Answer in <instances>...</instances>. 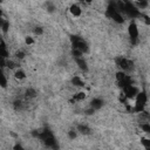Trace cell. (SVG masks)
I'll use <instances>...</instances> for the list:
<instances>
[{
	"mask_svg": "<svg viewBox=\"0 0 150 150\" xmlns=\"http://www.w3.org/2000/svg\"><path fill=\"white\" fill-rule=\"evenodd\" d=\"M34 136L41 141V143L48 148L49 150H57L59 149V144H57V141L53 134V131H50L49 129H43L41 131H38V132H34Z\"/></svg>",
	"mask_w": 150,
	"mask_h": 150,
	"instance_id": "cell-1",
	"label": "cell"
},
{
	"mask_svg": "<svg viewBox=\"0 0 150 150\" xmlns=\"http://www.w3.org/2000/svg\"><path fill=\"white\" fill-rule=\"evenodd\" d=\"M104 16H105L107 19L112 20V21H114L115 23H117V25H123V23L125 22L124 15L117 9L116 4L112 2V1L108 2L107 7H105V11H104Z\"/></svg>",
	"mask_w": 150,
	"mask_h": 150,
	"instance_id": "cell-2",
	"label": "cell"
},
{
	"mask_svg": "<svg viewBox=\"0 0 150 150\" xmlns=\"http://www.w3.org/2000/svg\"><path fill=\"white\" fill-rule=\"evenodd\" d=\"M149 94L145 89L139 90L137 96L134 100V105H132V112L135 114H142L145 111V108L149 103Z\"/></svg>",
	"mask_w": 150,
	"mask_h": 150,
	"instance_id": "cell-3",
	"label": "cell"
},
{
	"mask_svg": "<svg viewBox=\"0 0 150 150\" xmlns=\"http://www.w3.org/2000/svg\"><path fill=\"white\" fill-rule=\"evenodd\" d=\"M70 45H71L73 50H77V52L82 53L83 55L89 53V46H88L87 41L79 35H71L70 36Z\"/></svg>",
	"mask_w": 150,
	"mask_h": 150,
	"instance_id": "cell-4",
	"label": "cell"
},
{
	"mask_svg": "<svg viewBox=\"0 0 150 150\" xmlns=\"http://www.w3.org/2000/svg\"><path fill=\"white\" fill-rule=\"evenodd\" d=\"M115 63H116V66L120 68L121 71H124V73H127V74L131 73V71L134 70V68H135L134 61H132L131 59L125 57V56H117V57L115 59Z\"/></svg>",
	"mask_w": 150,
	"mask_h": 150,
	"instance_id": "cell-5",
	"label": "cell"
},
{
	"mask_svg": "<svg viewBox=\"0 0 150 150\" xmlns=\"http://www.w3.org/2000/svg\"><path fill=\"white\" fill-rule=\"evenodd\" d=\"M127 32H128V36H129L130 43L136 46L139 42V28H138V25H137L136 20H131L129 22Z\"/></svg>",
	"mask_w": 150,
	"mask_h": 150,
	"instance_id": "cell-6",
	"label": "cell"
},
{
	"mask_svg": "<svg viewBox=\"0 0 150 150\" xmlns=\"http://www.w3.org/2000/svg\"><path fill=\"white\" fill-rule=\"evenodd\" d=\"M116 83L121 89H123V88H125V87H128L130 84H134L131 75L127 74L124 71H121V70H118L116 73Z\"/></svg>",
	"mask_w": 150,
	"mask_h": 150,
	"instance_id": "cell-7",
	"label": "cell"
},
{
	"mask_svg": "<svg viewBox=\"0 0 150 150\" xmlns=\"http://www.w3.org/2000/svg\"><path fill=\"white\" fill-rule=\"evenodd\" d=\"M121 90H122L121 95L123 97H125L128 101H134L141 89L138 87H136L135 84H130V86H128V87H125V88H123Z\"/></svg>",
	"mask_w": 150,
	"mask_h": 150,
	"instance_id": "cell-8",
	"label": "cell"
},
{
	"mask_svg": "<svg viewBox=\"0 0 150 150\" xmlns=\"http://www.w3.org/2000/svg\"><path fill=\"white\" fill-rule=\"evenodd\" d=\"M74 61L76 63V66L79 67L80 70H82L83 73H87L89 70V67H88V62L87 60L84 59V56H79V57H74Z\"/></svg>",
	"mask_w": 150,
	"mask_h": 150,
	"instance_id": "cell-9",
	"label": "cell"
},
{
	"mask_svg": "<svg viewBox=\"0 0 150 150\" xmlns=\"http://www.w3.org/2000/svg\"><path fill=\"white\" fill-rule=\"evenodd\" d=\"M82 12H83V9H82V7H81V5L79 2H74L69 7V13L74 18H80L82 15Z\"/></svg>",
	"mask_w": 150,
	"mask_h": 150,
	"instance_id": "cell-10",
	"label": "cell"
},
{
	"mask_svg": "<svg viewBox=\"0 0 150 150\" xmlns=\"http://www.w3.org/2000/svg\"><path fill=\"white\" fill-rule=\"evenodd\" d=\"M103 105H104V101H103L101 97H94V98L90 101V103H89L88 107H90L91 109H94L95 111H97V110L102 109Z\"/></svg>",
	"mask_w": 150,
	"mask_h": 150,
	"instance_id": "cell-11",
	"label": "cell"
},
{
	"mask_svg": "<svg viewBox=\"0 0 150 150\" xmlns=\"http://www.w3.org/2000/svg\"><path fill=\"white\" fill-rule=\"evenodd\" d=\"M0 59H5V60L9 59V50L7 48V45L4 38L1 39V42H0Z\"/></svg>",
	"mask_w": 150,
	"mask_h": 150,
	"instance_id": "cell-12",
	"label": "cell"
},
{
	"mask_svg": "<svg viewBox=\"0 0 150 150\" xmlns=\"http://www.w3.org/2000/svg\"><path fill=\"white\" fill-rule=\"evenodd\" d=\"M75 129L80 135H83V136H88L91 134V129L89 128L88 124H84V123H79Z\"/></svg>",
	"mask_w": 150,
	"mask_h": 150,
	"instance_id": "cell-13",
	"label": "cell"
},
{
	"mask_svg": "<svg viewBox=\"0 0 150 150\" xmlns=\"http://www.w3.org/2000/svg\"><path fill=\"white\" fill-rule=\"evenodd\" d=\"M70 83H71L74 87H77V88H84V87H86V81H84L80 75H74V76L70 79Z\"/></svg>",
	"mask_w": 150,
	"mask_h": 150,
	"instance_id": "cell-14",
	"label": "cell"
},
{
	"mask_svg": "<svg viewBox=\"0 0 150 150\" xmlns=\"http://www.w3.org/2000/svg\"><path fill=\"white\" fill-rule=\"evenodd\" d=\"M0 28H1L2 34H7V32L9 30V21L2 15V13L0 16Z\"/></svg>",
	"mask_w": 150,
	"mask_h": 150,
	"instance_id": "cell-15",
	"label": "cell"
},
{
	"mask_svg": "<svg viewBox=\"0 0 150 150\" xmlns=\"http://www.w3.org/2000/svg\"><path fill=\"white\" fill-rule=\"evenodd\" d=\"M86 97H87V94H86V91H83V90H81V91H77V93H75L73 96H71V100H70V102H82V101H84L86 100Z\"/></svg>",
	"mask_w": 150,
	"mask_h": 150,
	"instance_id": "cell-16",
	"label": "cell"
},
{
	"mask_svg": "<svg viewBox=\"0 0 150 150\" xmlns=\"http://www.w3.org/2000/svg\"><path fill=\"white\" fill-rule=\"evenodd\" d=\"M139 129L144 132V135L146 137H150V122H148L146 120H143L139 123Z\"/></svg>",
	"mask_w": 150,
	"mask_h": 150,
	"instance_id": "cell-17",
	"label": "cell"
},
{
	"mask_svg": "<svg viewBox=\"0 0 150 150\" xmlns=\"http://www.w3.org/2000/svg\"><path fill=\"white\" fill-rule=\"evenodd\" d=\"M26 77H27V75H26V71L22 69V68H16L15 70H14V79L15 80H18V81H23V80H26Z\"/></svg>",
	"mask_w": 150,
	"mask_h": 150,
	"instance_id": "cell-18",
	"label": "cell"
},
{
	"mask_svg": "<svg viewBox=\"0 0 150 150\" xmlns=\"http://www.w3.org/2000/svg\"><path fill=\"white\" fill-rule=\"evenodd\" d=\"M38 96V91L35 90V88L33 87H28L26 90H25V98L26 100H33Z\"/></svg>",
	"mask_w": 150,
	"mask_h": 150,
	"instance_id": "cell-19",
	"label": "cell"
},
{
	"mask_svg": "<svg viewBox=\"0 0 150 150\" xmlns=\"http://www.w3.org/2000/svg\"><path fill=\"white\" fill-rule=\"evenodd\" d=\"M139 143H141L143 150H150V137L142 136L139 138Z\"/></svg>",
	"mask_w": 150,
	"mask_h": 150,
	"instance_id": "cell-20",
	"label": "cell"
},
{
	"mask_svg": "<svg viewBox=\"0 0 150 150\" xmlns=\"http://www.w3.org/2000/svg\"><path fill=\"white\" fill-rule=\"evenodd\" d=\"M0 84H1V88H6L7 84H8V81H7V76L6 74L4 73V70L1 69V73H0Z\"/></svg>",
	"mask_w": 150,
	"mask_h": 150,
	"instance_id": "cell-21",
	"label": "cell"
},
{
	"mask_svg": "<svg viewBox=\"0 0 150 150\" xmlns=\"http://www.w3.org/2000/svg\"><path fill=\"white\" fill-rule=\"evenodd\" d=\"M134 4H135V6H136L139 11L145 9V8L149 6V2H148V1H144V0H142V1H134Z\"/></svg>",
	"mask_w": 150,
	"mask_h": 150,
	"instance_id": "cell-22",
	"label": "cell"
},
{
	"mask_svg": "<svg viewBox=\"0 0 150 150\" xmlns=\"http://www.w3.org/2000/svg\"><path fill=\"white\" fill-rule=\"evenodd\" d=\"M6 67H7L9 70H15L16 68H19V66L16 64V62L13 61V60H11V59L6 60Z\"/></svg>",
	"mask_w": 150,
	"mask_h": 150,
	"instance_id": "cell-23",
	"label": "cell"
},
{
	"mask_svg": "<svg viewBox=\"0 0 150 150\" xmlns=\"http://www.w3.org/2000/svg\"><path fill=\"white\" fill-rule=\"evenodd\" d=\"M142 23H144L145 26H150V15H148V14H145V13H142V15H141V18L138 19Z\"/></svg>",
	"mask_w": 150,
	"mask_h": 150,
	"instance_id": "cell-24",
	"label": "cell"
},
{
	"mask_svg": "<svg viewBox=\"0 0 150 150\" xmlns=\"http://www.w3.org/2000/svg\"><path fill=\"white\" fill-rule=\"evenodd\" d=\"M23 104H25L23 101H21V100H15V101L13 102V108H14L15 110H22V109H23Z\"/></svg>",
	"mask_w": 150,
	"mask_h": 150,
	"instance_id": "cell-25",
	"label": "cell"
},
{
	"mask_svg": "<svg viewBox=\"0 0 150 150\" xmlns=\"http://www.w3.org/2000/svg\"><path fill=\"white\" fill-rule=\"evenodd\" d=\"M77 135H79V132L76 131V129H70L67 131V136L69 139H75L77 137Z\"/></svg>",
	"mask_w": 150,
	"mask_h": 150,
	"instance_id": "cell-26",
	"label": "cell"
},
{
	"mask_svg": "<svg viewBox=\"0 0 150 150\" xmlns=\"http://www.w3.org/2000/svg\"><path fill=\"white\" fill-rule=\"evenodd\" d=\"M43 27H41V26H36L34 29H33V33H34V35H36V36H40V35H42L43 34Z\"/></svg>",
	"mask_w": 150,
	"mask_h": 150,
	"instance_id": "cell-27",
	"label": "cell"
},
{
	"mask_svg": "<svg viewBox=\"0 0 150 150\" xmlns=\"http://www.w3.org/2000/svg\"><path fill=\"white\" fill-rule=\"evenodd\" d=\"M14 56H15V59H16V60H22V59L26 56V54H25V52H23L22 49H19V50H16V52H15Z\"/></svg>",
	"mask_w": 150,
	"mask_h": 150,
	"instance_id": "cell-28",
	"label": "cell"
},
{
	"mask_svg": "<svg viewBox=\"0 0 150 150\" xmlns=\"http://www.w3.org/2000/svg\"><path fill=\"white\" fill-rule=\"evenodd\" d=\"M46 8H47V11H48L49 13H53V12L56 9V7H55L54 2H50V1L46 2Z\"/></svg>",
	"mask_w": 150,
	"mask_h": 150,
	"instance_id": "cell-29",
	"label": "cell"
},
{
	"mask_svg": "<svg viewBox=\"0 0 150 150\" xmlns=\"http://www.w3.org/2000/svg\"><path fill=\"white\" fill-rule=\"evenodd\" d=\"M25 43L27 46H32V45H34V39L32 36H26L25 38Z\"/></svg>",
	"mask_w": 150,
	"mask_h": 150,
	"instance_id": "cell-30",
	"label": "cell"
},
{
	"mask_svg": "<svg viewBox=\"0 0 150 150\" xmlns=\"http://www.w3.org/2000/svg\"><path fill=\"white\" fill-rule=\"evenodd\" d=\"M13 150H27L22 144H20V143H15L14 144V146H13Z\"/></svg>",
	"mask_w": 150,
	"mask_h": 150,
	"instance_id": "cell-31",
	"label": "cell"
},
{
	"mask_svg": "<svg viewBox=\"0 0 150 150\" xmlns=\"http://www.w3.org/2000/svg\"><path fill=\"white\" fill-rule=\"evenodd\" d=\"M94 112H95V110H94V109H91L90 107H88V109H86V110H84V114H86V115H93Z\"/></svg>",
	"mask_w": 150,
	"mask_h": 150,
	"instance_id": "cell-32",
	"label": "cell"
},
{
	"mask_svg": "<svg viewBox=\"0 0 150 150\" xmlns=\"http://www.w3.org/2000/svg\"><path fill=\"white\" fill-rule=\"evenodd\" d=\"M149 100H150V94H149Z\"/></svg>",
	"mask_w": 150,
	"mask_h": 150,
	"instance_id": "cell-33",
	"label": "cell"
}]
</instances>
